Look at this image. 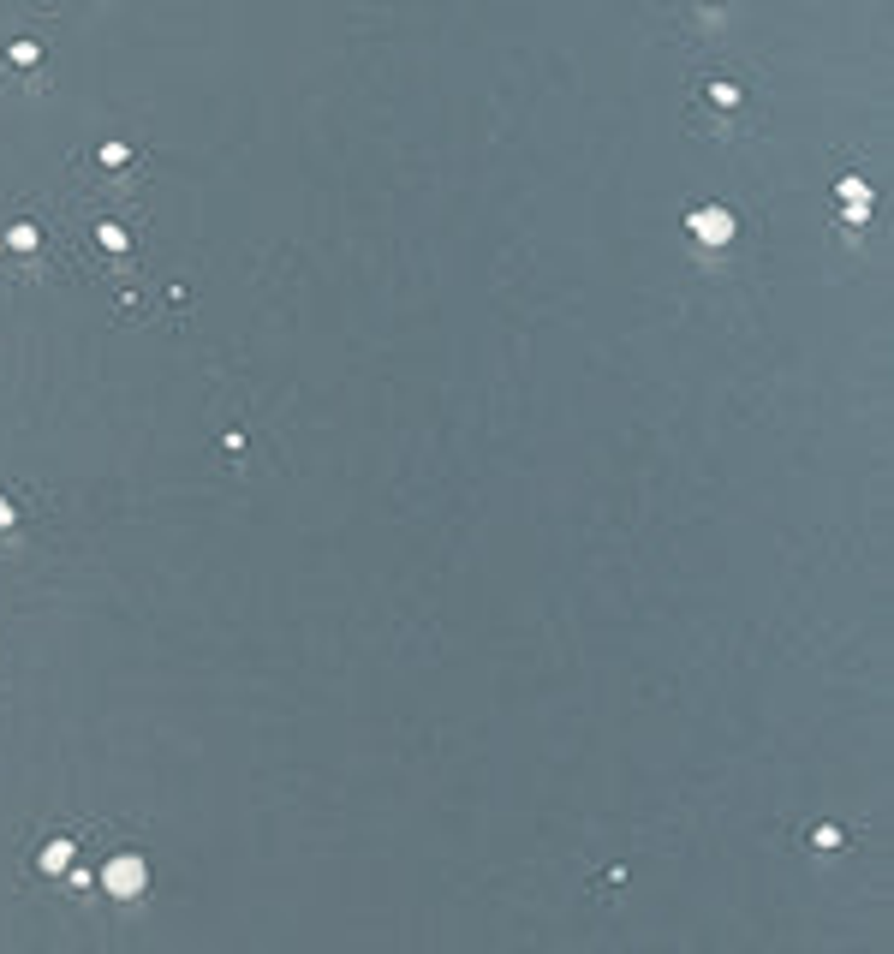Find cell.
Here are the masks:
<instances>
[{"label": "cell", "instance_id": "6da1fadb", "mask_svg": "<svg viewBox=\"0 0 894 954\" xmlns=\"http://www.w3.org/2000/svg\"><path fill=\"white\" fill-rule=\"evenodd\" d=\"M143 877H149V871H143V859L138 853H120V859H108V871H101V883H108V895H138L143 889Z\"/></svg>", "mask_w": 894, "mask_h": 954}, {"label": "cell", "instance_id": "7a4b0ae2", "mask_svg": "<svg viewBox=\"0 0 894 954\" xmlns=\"http://www.w3.org/2000/svg\"><path fill=\"white\" fill-rule=\"evenodd\" d=\"M692 227L704 233V239H710V245H722L727 233H734V221H727L722 209H697V215H692Z\"/></svg>", "mask_w": 894, "mask_h": 954}, {"label": "cell", "instance_id": "3957f363", "mask_svg": "<svg viewBox=\"0 0 894 954\" xmlns=\"http://www.w3.org/2000/svg\"><path fill=\"white\" fill-rule=\"evenodd\" d=\"M66 859H72V847H66V841H54V847H48V853H43V865H48V871H60V865H66Z\"/></svg>", "mask_w": 894, "mask_h": 954}]
</instances>
